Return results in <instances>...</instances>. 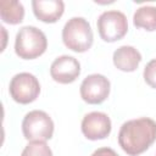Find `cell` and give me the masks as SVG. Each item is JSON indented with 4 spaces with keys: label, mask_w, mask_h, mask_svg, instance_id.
Returning <instances> with one entry per match:
<instances>
[{
    "label": "cell",
    "mask_w": 156,
    "mask_h": 156,
    "mask_svg": "<svg viewBox=\"0 0 156 156\" xmlns=\"http://www.w3.org/2000/svg\"><path fill=\"white\" fill-rule=\"evenodd\" d=\"M156 140V122L149 117L129 119L118 132V144L129 156L145 152Z\"/></svg>",
    "instance_id": "6da1fadb"
},
{
    "label": "cell",
    "mask_w": 156,
    "mask_h": 156,
    "mask_svg": "<svg viewBox=\"0 0 156 156\" xmlns=\"http://www.w3.org/2000/svg\"><path fill=\"white\" fill-rule=\"evenodd\" d=\"M48 48V39L43 30L34 26L22 27L15 39V52L20 58L33 60L41 56Z\"/></svg>",
    "instance_id": "7a4b0ae2"
},
{
    "label": "cell",
    "mask_w": 156,
    "mask_h": 156,
    "mask_svg": "<svg viewBox=\"0 0 156 156\" xmlns=\"http://www.w3.org/2000/svg\"><path fill=\"white\" fill-rule=\"evenodd\" d=\"M94 34L90 23L83 17H72L62 29V41L74 52H84L93 45Z\"/></svg>",
    "instance_id": "3957f363"
},
{
    "label": "cell",
    "mask_w": 156,
    "mask_h": 156,
    "mask_svg": "<svg viewBox=\"0 0 156 156\" xmlns=\"http://www.w3.org/2000/svg\"><path fill=\"white\" fill-rule=\"evenodd\" d=\"M22 133L27 140L46 141L52 138L54 122L51 117L44 111H29L22 121Z\"/></svg>",
    "instance_id": "277c9868"
},
{
    "label": "cell",
    "mask_w": 156,
    "mask_h": 156,
    "mask_svg": "<svg viewBox=\"0 0 156 156\" xmlns=\"http://www.w3.org/2000/svg\"><path fill=\"white\" fill-rule=\"evenodd\" d=\"M99 35L107 43H113L122 39L128 32V21L123 12L108 10L102 12L96 22Z\"/></svg>",
    "instance_id": "5b68a950"
},
{
    "label": "cell",
    "mask_w": 156,
    "mask_h": 156,
    "mask_svg": "<svg viewBox=\"0 0 156 156\" xmlns=\"http://www.w3.org/2000/svg\"><path fill=\"white\" fill-rule=\"evenodd\" d=\"M11 98L18 104H30L39 96L40 84L38 78L28 72H21L12 77L9 87Z\"/></svg>",
    "instance_id": "8992f818"
},
{
    "label": "cell",
    "mask_w": 156,
    "mask_h": 156,
    "mask_svg": "<svg viewBox=\"0 0 156 156\" xmlns=\"http://www.w3.org/2000/svg\"><path fill=\"white\" fill-rule=\"evenodd\" d=\"M110 80L99 73H93L85 77L80 84V98L91 105L104 102L110 95Z\"/></svg>",
    "instance_id": "52a82bcc"
},
{
    "label": "cell",
    "mask_w": 156,
    "mask_h": 156,
    "mask_svg": "<svg viewBox=\"0 0 156 156\" xmlns=\"http://www.w3.org/2000/svg\"><path fill=\"white\" fill-rule=\"evenodd\" d=\"M111 119L110 117L99 111H93L87 113L80 124L83 135L89 140H100L105 139L111 133Z\"/></svg>",
    "instance_id": "ba28073f"
},
{
    "label": "cell",
    "mask_w": 156,
    "mask_h": 156,
    "mask_svg": "<svg viewBox=\"0 0 156 156\" xmlns=\"http://www.w3.org/2000/svg\"><path fill=\"white\" fill-rule=\"evenodd\" d=\"M80 74V63L79 61L68 55L58 56L54 60L50 66V76L51 78L61 84L73 83Z\"/></svg>",
    "instance_id": "9c48e42d"
},
{
    "label": "cell",
    "mask_w": 156,
    "mask_h": 156,
    "mask_svg": "<svg viewBox=\"0 0 156 156\" xmlns=\"http://www.w3.org/2000/svg\"><path fill=\"white\" fill-rule=\"evenodd\" d=\"M32 9L34 16L45 23H55L61 18L65 11L62 0H33Z\"/></svg>",
    "instance_id": "30bf717a"
},
{
    "label": "cell",
    "mask_w": 156,
    "mask_h": 156,
    "mask_svg": "<svg viewBox=\"0 0 156 156\" xmlns=\"http://www.w3.org/2000/svg\"><path fill=\"white\" fill-rule=\"evenodd\" d=\"M112 60L117 69L123 72H133L138 68L143 58L141 54L134 46L122 45L117 50H115Z\"/></svg>",
    "instance_id": "8fae6325"
},
{
    "label": "cell",
    "mask_w": 156,
    "mask_h": 156,
    "mask_svg": "<svg viewBox=\"0 0 156 156\" xmlns=\"http://www.w3.org/2000/svg\"><path fill=\"white\" fill-rule=\"evenodd\" d=\"M0 16L5 23L18 24L23 21L24 7L20 1H16V0H1Z\"/></svg>",
    "instance_id": "7c38bea8"
},
{
    "label": "cell",
    "mask_w": 156,
    "mask_h": 156,
    "mask_svg": "<svg viewBox=\"0 0 156 156\" xmlns=\"http://www.w3.org/2000/svg\"><path fill=\"white\" fill-rule=\"evenodd\" d=\"M133 23L136 28L149 32L156 30V6L144 5L136 9L133 15Z\"/></svg>",
    "instance_id": "4fadbf2b"
},
{
    "label": "cell",
    "mask_w": 156,
    "mask_h": 156,
    "mask_svg": "<svg viewBox=\"0 0 156 156\" xmlns=\"http://www.w3.org/2000/svg\"><path fill=\"white\" fill-rule=\"evenodd\" d=\"M21 156H52V151L45 141L33 140L23 149Z\"/></svg>",
    "instance_id": "5bb4252c"
},
{
    "label": "cell",
    "mask_w": 156,
    "mask_h": 156,
    "mask_svg": "<svg viewBox=\"0 0 156 156\" xmlns=\"http://www.w3.org/2000/svg\"><path fill=\"white\" fill-rule=\"evenodd\" d=\"M144 79L154 89H156V58L149 61L144 68Z\"/></svg>",
    "instance_id": "9a60e30c"
},
{
    "label": "cell",
    "mask_w": 156,
    "mask_h": 156,
    "mask_svg": "<svg viewBox=\"0 0 156 156\" xmlns=\"http://www.w3.org/2000/svg\"><path fill=\"white\" fill-rule=\"evenodd\" d=\"M90 156H119V155L111 147H100L95 150Z\"/></svg>",
    "instance_id": "2e32d148"
}]
</instances>
